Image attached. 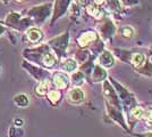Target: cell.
I'll return each instance as SVG.
<instances>
[{"mask_svg": "<svg viewBox=\"0 0 152 137\" xmlns=\"http://www.w3.org/2000/svg\"><path fill=\"white\" fill-rule=\"evenodd\" d=\"M110 82L115 86L114 88L116 89V91H117V95H118V97H119V99H121V104H124L125 106L131 107V110L133 109L134 106L137 105L136 99H135V97H134V95L132 94V93H129V91L127 90L124 86H121V84H118V82L115 81V80H110Z\"/></svg>", "mask_w": 152, "mask_h": 137, "instance_id": "cell-1", "label": "cell"}, {"mask_svg": "<svg viewBox=\"0 0 152 137\" xmlns=\"http://www.w3.org/2000/svg\"><path fill=\"white\" fill-rule=\"evenodd\" d=\"M103 87H102V93H103V96H104V99H106V103L113 105V106H116L118 109L121 110V99L117 95V91L114 88V86L111 87V82L110 81H103Z\"/></svg>", "mask_w": 152, "mask_h": 137, "instance_id": "cell-2", "label": "cell"}, {"mask_svg": "<svg viewBox=\"0 0 152 137\" xmlns=\"http://www.w3.org/2000/svg\"><path fill=\"white\" fill-rule=\"evenodd\" d=\"M99 32H100V36L101 38L104 41H110V40L114 38V36L117 32V29H116V25L113 22V20L110 19H106V20L102 22V24L99 27Z\"/></svg>", "mask_w": 152, "mask_h": 137, "instance_id": "cell-3", "label": "cell"}, {"mask_svg": "<svg viewBox=\"0 0 152 137\" xmlns=\"http://www.w3.org/2000/svg\"><path fill=\"white\" fill-rule=\"evenodd\" d=\"M106 110H107L108 116L114 120L116 124H118L119 126H121L124 129H127L126 122L124 120V117H123V113H121V110L116 107V106H113V105L106 103Z\"/></svg>", "mask_w": 152, "mask_h": 137, "instance_id": "cell-4", "label": "cell"}, {"mask_svg": "<svg viewBox=\"0 0 152 137\" xmlns=\"http://www.w3.org/2000/svg\"><path fill=\"white\" fill-rule=\"evenodd\" d=\"M116 63V59H115V56L113 55V53H110L109 50H106L103 49L99 57H98V64L100 66H102L103 69H110L113 67Z\"/></svg>", "mask_w": 152, "mask_h": 137, "instance_id": "cell-5", "label": "cell"}, {"mask_svg": "<svg viewBox=\"0 0 152 137\" xmlns=\"http://www.w3.org/2000/svg\"><path fill=\"white\" fill-rule=\"evenodd\" d=\"M67 98H68V102L70 104H81L85 101V93L83 91L82 88L80 87H74L72 88L69 91H68V95H67Z\"/></svg>", "mask_w": 152, "mask_h": 137, "instance_id": "cell-6", "label": "cell"}, {"mask_svg": "<svg viewBox=\"0 0 152 137\" xmlns=\"http://www.w3.org/2000/svg\"><path fill=\"white\" fill-rule=\"evenodd\" d=\"M99 39V37H98V33L94 32V31H86V32L82 33L80 37H78V45L80 47H82V48H85V47H88V46L92 45L93 42H95L96 40Z\"/></svg>", "mask_w": 152, "mask_h": 137, "instance_id": "cell-7", "label": "cell"}, {"mask_svg": "<svg viewBox=\"0 0 152 137\" xmlns=\"http://www.w3.org/2000/svg\"><path fill=\"white\" fill-rule=\"evenodd\" d=\"M108 73L107 70L103 69L102 66H100L99 64H96L92 67V72H91V78L92 81L95 84H99V82H103L107 80Z\"/></svg>", "mask_w": 152, "mask_h": 137, "instance_id": "cell-8", "label": "cell"}, {"mask_svg": "<svg viewBox=\"0 0 152 137\" xmlns=\"http://www.w3.org/2000/svg\"><path fill=\"white\" fill-rule=\"evenodd\" d=\"M53 84L59 89H65L68 86V84H69V78L64 72H57L53 76Z\"/></svg>", "mask_w": 152, "mask_h": 137, "instance_id": "cell-9", "label": "cell"}, {"mask_svg": "<svg viewBox=\"0 0 152 137\" xmlns=\"http://www.w3.org/2000/svg\"><path fill=\"white\" fill-rule=\"evenodd\" d=\"M86 12H88L89 15L93 16L98 20L103 17V10H102L101 6L95 4L94 1H92V2H90L89 5H86Z\"/></svg>", "mask_w": 152, "mask_h": 137, "instance_id": "cell-10", "label": "cell"}, {"mask_svg": "<svg viewBox=\"0 0 152 137\" xmlns=\"http://www.w3.org/2000/svg\"><path fill=\"white\" fill-rule=\"evenodd\" d=\"M69 4L70 0H57L56 6H55V19L64 15V13L66 12V9L69 6Z\"/></svg>", "mask_w": 152, "mask_h": 137, "instance_id": "cell-11", "label": "cell"}, {"mask_svg": "<svg viewBox=\"0 0 152 137\" xmlns=\"http://www.w3.org/2000/svg\"><path fill=\"white\" fill-rule=\"evenodd\" d=\"M145 61H146V57L143 53L136 52V53H132L129 63L133 66H135V69H137V67L143 65L145 63Z\"/></svg>", "mask_w": 152, "mask_h": 137, "instance_id": "cell-12", "label": "cell"}, {"mask_svg": "<svg viewBox=\"0 0 152 137\" xmlns=\"http://www.w3.org/2000/svg\"><path fill=\"white\" fill-rule=\"evenodd\" d=\"M136 71L145 77H152V55L149 57V59H146L143 65L136 69Z\"/></svg>", "mask_w": 152, "mask_h": 137, "instance_id": "cell-13", "label": "cell"}, {"mask_svg": "<svg viewBox=\"0 0 152 137\" xmlns=\"http://www.w3.org/2000/svg\"><path fill=\"white\" fill-rule=\"evenodd\" d=\"M27 38L32 42H39L43 38V33H42L41 30H39L37 27H33V29H30L27 31Z\"/></svg>", "mask_w": 152, "mask_h": 137, "instance_id": "cell-14", "label": "cell"}, {"mask_svg": "<svg viewBox=\"0 0 152 137\" xmlns=\"http://www.w3.org/2000/svg\"><path fill=\"white\" fill-rule=\"evenodd\" d=\"M61 69L64 72L66 73H73L76 71L77 69V62L73 59H67L63 64H61Z\"/></svg>", "mask_w": 152, "mask_h": 137, "instance_id": "cell-15", "label": "cell"}, {"mask_svg": "<svg viewBox=\"0 0 152 137\" xmlns=\"http://www.w3.org/2000/svg\"><path fill=\"white\" fill-rule=\"evenodd\" d=\"M118 33L121 34V37L125 38V39H132L135 37V30L133 26L131 25H124L121 26L118 30Z\"/></svg>", "mask_w": 152, "mask_h": 137, "instance_id": "cell-16", "label": "cell"}, {"mask_svg": "<svg viewBox=\"0 0 152 137\" xmlns=\"http://www.w3.org/2000/svg\"><path fill=\"white\" fill-rule=\"evenodd\" d=\"M42 61H43V64H45L47 67H52V66L56 64L57 59H56V56L55 54L50 50H47L42 57Z\"/></svg>", "mask_w": 152, "mask_h": 137, "instance_id": "cell-17", "label": "cell"}, {"mask_svg": "<svg viewBox=\"0 0 152 137\" xmlns=\"http://www.w3.org/2000/svg\"><path fill=\"white\" fill-rule=\"evenodd\" d=\"M70 81L72 84L75 86V87H80L84 84L85 81V76L82 71H77V72H73V76L70 78Z\"/></svg>", "mask_w": 152, "mask_h": 137, "instance_id": "cell-18", "label": "cell"}, {"mask_svg": "<svg viewBox=\"0 0 152 137\" xmlns=\"http://www.w3.org/2000/svg\"><path fill=\"white\" fill-rule=\"evenodd\" d=\"M131 116L135 120H141V119H143V116H144V109L139 106V105H136L131 110Z\"/></svg>", "mask_w": 152, "mask_h": 137, "instance_id": "cell-19", "label": "cell"}, {"mask_svg": "<svg viewBox=\"0 0 152 137\" xmlns=\"http://www.w3.org/2000/svg\"><path fill=\"white\" fill-rule=\"evenodd\" d=\"M14 102L20 107H25V106L28 105V98L24 94H19V95H16L14 97Z\"/></svg>", "mask_w": 152, "mask_h": 137, "instance_id": "cell-20", "label": "cell"}, {"mask_svg": "<svg viewBox=\"0 0 152 137\" xmlns=\"http://www.w3.org/2000/svg\"><path fill=\"white\" fill-rule=\"evenodd\" d=\"M48 98H49V101L52 104H57L58 102L60 101V98H61V94H60V91L58 90H51L48 94Z\"/></svg>", "mask_w": 152, "mask_h": 137, "instance_id": "cell-21", "label": "cell"}, {"mask_svg": "<svg viewBox=\"0 0 152 137\" xmlns=\"http://www.w3.org/2000/svg\"><path fill=\"white\" fill-rule=\"evenodd\" d=\"M49 85H50V84H49L48 80H43V81L37 87V93H38L39 95H41V96H42V95H45V93L49 89Z\"/></svg>", "mask_w": 152, "mask_h": 137, "instance_id": "cell-22", "label": "cell"}, {"mask_svg": "<svg viewBox=\"0 0 152 137\" xmlns=\"http://www.w3.org/2000/svg\"><path fill=\"white\" fill-rule=\"evenodd\" d=\"M143 119L145 120L146 124H152V107H148L144 110V116H143Z\"/></svg>", "mask_w": 152, "mask_h": 137, "instance_id": "cell-23", "label": "cell"}, {"mask_svg": "<svg viewBox=\"0 0 152 137\" xmlns=\"http://www.w3.org/2000/svg\"><path fill=\"white\" fill-rule=\"evenodd\" d=\"M121 1V4L123 6H136L137 4L140 2V0H119Z\"/></svg>", "mask_w": 152, "mask_h": 137, "instance_id": "cell-24", "label": "cell"}, {"mask_svg": "<svg viewBox=\"0 0 152 137\" xmlns=\"http://www.w3.org/2000/svg\"><path fill=\"white\" fill-rule=\"evenodd\" d=\"M89 52L88 50H81V52L77 54V57L78 59H82V61H86V59H89Z\"/></svg>", "mask_w": 152, "mask_h": 137, "instance_id": "cell-25", "label": "cell"}, {"mask_svg": "<svg viewBox=\"0 0 152 137\" xmlns=\"http://www.w3.org/2000/svg\"><path fill=\"white\" fill-rule=\"evenodd\" d=\"M137 137H152V131H148V133H144V134H140V135H136Z\"/></svg>", "mask_w": 152, "mask_h": 137, "instance_id": "cell-26", "label": "cell"}, {"mask_svg": "<svg viewBox=\"0 0 152 137\" xmlns=\"http://www.w3.org/2000/svg\"><path fill=\"white\" fill-rule=\"evenodd\" d=\"M77 1H78V4L82 5V6H86V5L90 4V0H77Z\"/></svg>", "mask_w": 152, "mask_h": 137, "instance_id": "cell-27", "label": "cell"}, {"mask_svg": "<svg viewBox=\"0 0 152 137\" xmlns=\"http://www.w3.org/2000/svg\"><path fill=\"white\" fill-rule=\"evenodd\" d=\"M15 124H16V126H22V124H23V120H22V119H16V120H15Z\"/></svg>", "mask_w": 152, "mask_h": 137, "instance_id": "cell-28", "label": "cell"}, {"mask_svg": "<svg viewBox=\"0 0 152 137\" xmlns=\"http://www.w3.org/2000/svg\"><path fill=\"white\" fill-rule=\"evenodd\" d=\"M0 1H1L2 4H7V1H8V0H0Z\"/></svg>", "mask_w": 152, "mask_h": 137, "instance_id": "cell-29", "label": "cell"}, {"mask_svg": "<svg viewBox=\"0 0 152 137\" xmlns=\"http://www.w3.org/2000/svg\"><path fill=\"white\" fill-rule=\"evenodd\" d=\"M18 1H24V0H18Z\"/></svg>", "mask_w": 152, "mask_h": 137, "instance_id": "cell-30", "label": "cell"}]
</instances>
